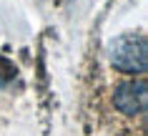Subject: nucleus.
I'll return each mask as SVG.
<instances>
[{
	"instance_id": "obj_1",
	"label": "nucleus",
	"mask_w": 148,
	"mask_h": 136,
	"mask_svg": "<svg viewBox=\"0 0 148 136\" xmlns=\"http://www.w3.org/2000/svg\"><path fill=\"white\" fill-rule=\"evenodd\" d=\"M108 61L121 73H143L148 71V40L143 33H123L108 43Z\"/></svg>"
},
{
	"instance_id": "obj_2",
	"label": "nucleus",
	"mask_w": 148,
	"mask_h": 136,
	"mask_svg": "<svg viewBox=\"0 0 148 136\" xmlns=\"http://www.w3.org/2000/svg\"><path fill=\"white\" fill-rule=\"evenodd\" d=\"M113 106L123 116H143L148 108V83L146 78L125 81L113 91Z\"/></svg>"
},
{
	"instance_id": "obj_3",
	"label": "nucleus",
	"mask_w": 148,
	"mask_h": 136,
	"mask_svg": "<svg viewBox=\"0 0 148 136\" xmlns=\"http://www.w3.org/2000/svg\"><path fill=\"white\" fill-rule=\"evenodd\" d=\"M15 73H18V71H15V66L10 63L8 58H3V56H0V88H3V86H8L10 81L15 78Z\"/></svg>"
}]
</instances>
